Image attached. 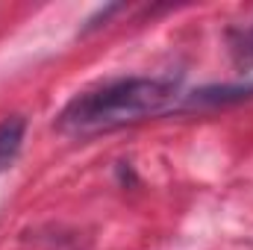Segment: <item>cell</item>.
Returning <instances> with one entry per match:
<instances>
[{"label": "cell", "mask_w": 253, "mask_h": 250, "mask_svg": "<svg viewBox=\"0 0 253 250\" xmlns=\"http://www.w3.org/2000/svg\"><path fill=\"white\" fill-rule=\"evenodd\" d=\"M177 100V85L162 77H124L77 94L56 118L68 135H94L165 112Z\"/></svg>", "instance_id": "cell-1"}, {"label": "cell", "mask_w": 253, "mask_h": 250, "mask_svg": "<svg viewBox=\"0 0 253 250\" xmlns=\"http://www.w3.org/2000/svg\"><path fill=\"white\" fill-rule=\"evenodd\" d=\"M24 132H27V121L21 115H9L0 121V174L12 168V162L21 153L24 144Z\"/></svg>", "instance_id": "cell-2"}, {"label": "cell", "mask_w": 253, "mask_h": 250, "mask_svg": "<svg viewBox=\"0 0 253 250\" xmlns=\"http://www.w3.org/2000/svg\"><path fill=\"white\" fill-rule=\"evenodd\" d=\"M253 88H206L194 97V103H227V100H245Z\"/></svg>", "instance_id": "cell-3"}, {"label": "cell", "mask_w": 253, "mask_h": 250, "mask_svg": "<svg viewBox=\"0 0 253 250\" xmlns=\"http://www.w3.org/2000/svg\"><path fill=\"white\" fill-rule=\"evenodd\" d=\"M251 53H253V33H251Z\"/></svg>", "instance_id": "cell-4"}]
</instances>
